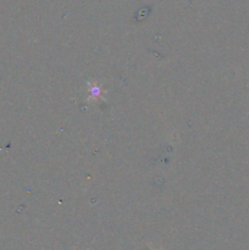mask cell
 <instances>
[{
  "label": "cell",
  "instance_id": "obj_1",
  "mask_svg": "<svg viewBox=\"0 0 249 250\" xmlns=\"http://www.w3.org/2000/svg\"><path fill=\"white\" fill-rule=\"evenodd\" d=\"M89 94V99H97V98H99L100 94H102V89L99 88V85L92 84L90 85Z\"/></svg>",
  "mask_w": 249,
  "mask_h": 250
}]
</instances>
